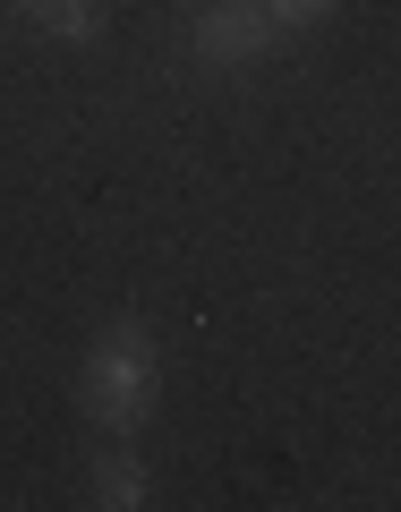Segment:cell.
<instances>
[{
	"instance_id": "obj_3",
	"label": "cell",
	"mask_w": 401,
	"mask_h": 512,
	"mask_svg": "<svg viewBox=\"0 0 401 512\" xmlns=\"http://www.w3.org/2000/svg\"><path fill=\"white\" fill-rule=\"evenodd\" d=\"M94 487H103V504H137V495H146V470H128V461H103V478H94Z\"/></svg>"
},
{
	"instance_id": "obj_5",
	"label": "cell",
	"mask_w": 401,
	"mask_h": 512,
	"mask_svg": "<svg viewBox=\"0 0 401 512\" xmlns=\"http://www.w3.org/2000/svg\"><path fill=\"white\" fill-rule=\"evenodd\" d=\"M265 9H274V18H308L316 0H265Z\"/></svg>"
},
{
	"instance_id": "obj_2",
	"label": "cell",
	"mask_w": 401,
	"mask_h": 512,
	"mask_svg": "<svg viewBox=\"0 0 401 512\" xmlns=\"http://www.w3.org/2000/svg\"><path fill=\"white\" fill-rule=\"evenodd\" d=\"M197 43H205V60H256L265 43H274V9H248V0H231V9H205Z\"/></svg>"
},
{
	"instance_id": "obj_1",
	"label": "cell",
	"mask_w": 401,
	"mask_h": 512,
	"mask_svg": "<svg viewBox=\"0 0 401 512\" xmlns=\"http://www.w3.org/2000/svg\"><path fill=\"white\" fill-rule=\"evenodd\" d=\"M146 393H154V350H146V333H137V325L103 333V350H94L86 384H77V402H86L103 427H128L137 410H146Z\"/></svg>"
},
{
	"instance_id": "obj_4",
	"label": "cell",
	"mask_w": 401,
	"mask_h": 512,
	"mask_svg": "<svg viewBox=\"0 0 401 512\" xmlns=\"http://www.w3.org/2000/svg\"><path fill=\"white\" fill-rule=\"evenodd\" d=\"M26 9H35L43 26H60V35H86V26H94V18H86V0H26Z\"/></svg>"
}]
</instances>
